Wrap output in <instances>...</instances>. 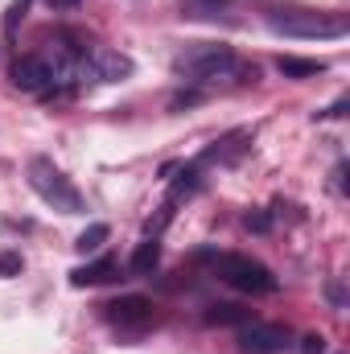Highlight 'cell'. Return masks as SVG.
I'll use <instances>...</instances> for the list:
<instances>
[{"label": "cell", "mask_w": 350, "mask_h": 354, "mask_svg": "<svg viewBox=\"0 0 350 354\" xmlns=\"http://www.w3.org/2000/svg\"><path fill=\"white\" fill-rule=\"evenodd\" d=\"M231 0H181V17H219Z\"/></svg>", "instance_id": "15"}, {"label": "cell", "mask_w": 350, "mask_h": 354, "mask_svg": "<svg viewBox=\"0 0 350 354\" xmlns=\"http://www.w3.org/2000/svg\"><path fill=\"white\" fill-rule=\"evenodd\" d=\"M87 62H91V75L99 83H124L132 75V58L120 54V50H107V46H95L87 54Z\"/></svg>", "instance_id": "7"}, {"label": "cell", "mask_w": 350, "mask_h": 354, "mask_svg": "<svg viewBox=\"0 0 350 354\" xmlns=\"http://www.w3.org/2000/svg\"><path fill=\"white\" fill-rule=\"evenodd\" d=\"M214 272H219L231 288H239V292H252V297L276 292V276H272L260 260H252V256H214Z\"/></svg>", "instance_id": "4"}, {"label": "cell", "mask_w": 350, "mask_h": 354, "mask_svg": "<svg viewBox=\"0 0 350 354\" xmlns=\"http://www.w3.org/2000/svg\"><path fill=\"white\" fill-rule=\"evenodd\" d=\"M276 71L284 79H313V75H326V62L322 58H297V54H280L276 58Z\"/></svg>", "instance_id": "11"}, {"label": "cell", "mask_w": 350, "mask_h": 354, "mask_svg": "<svg viewBox=\"0 0 350 354\" xmlns=\"http://www.w3.org/2000/svg\"><path fill=\"white\" fill-rule=\"evenodd\" d=\"M157 264H161V243H157V239H145V243L132 252V272H136V276H149Z\"/></svg>", "instance_id": "13"}, {"label": "cell", "mask_w": 350, "mask_h": 354, "mask_svg": "<svg viewBox=\"0 0 350 354\" xmlns=\"http://www.w3.org/2000/svg\"><path fill=\"white\" fill-rule=\"evenodd\" d=\"M83 0H50V8H79Z\"/></svg>", "instance_id": "21"}, {"label": "cell", "mask_w": 350, "mask_h": 354, "mask_svg": "<svg viewBox=\"0 0 350 354\" xmlns=\"http://www.w3.org/2000/svg\"><path fill=\"white\" fill-rule=\"evenodd\" d=\"M268 29L280 37H347V17L313 8H276L268 12Z\"/></svg>", "instance_id": "2"}, {"label": "cell", "mask_w": 350, "mask_h": 354, "mask_svg": "<svg viewBox=\"0 0 350 354\" xmlns=\"http://www.w3.org/2000/svg\"><path fill=\"white\" fill-rule=\"evenodd\" d=\"M235 346H239V354H284L293 346V334L276 322H248V326H239Z\"/></svg>", "instance_id": "5"}, {"label": "cell", "mask_w": 350, "mask_h": 354, "mask_svg": "<svg viewBox=\"0 0 350 354\" xmlns=\"http://www.w3.org/2000/svg\"><path fill=\"white\" fill-rule=\"evenodd\" d=\"M248 149H252V128H235V132H227L223 140H214V145L202 153V165H210V161H219V165H235V161H243Z\"/></svg>", "instance_id": "8"}, {"label": "cell", "mask_w": 350, "mask_h": 354, "mask_svg": "<svg viewBox=\"0 0 350 354\" xmlns=\"http://www.w3.org/2000/svg\"><path fill=\"white\" fill-rule=\"evenodd\" d=\"M342 177H347V165H338V169H334V181H330V185H334V194H342V189H347V185H342Z\"/></svg>", "instance_id": "19"}, {"label": "cell", "mask_w": 350, "mask_h": 354, "mask_svg": "<svg viewBox=\"0 0 350 354\" xmlns=\"http://www.w3.org/2000/svg\"><path fill=\"white\" fill-rule=\"evenodd\" d=\"M8 276H21V256L17 252H0V280Z\"/></svg>", "instance_id": "16"}, {"label": "cell", "mask_w": 350, "mask_h": 354, "mask_svg": "<svg viewBox=\"0 0 350 354\" xmlns=\"http://www.w3.org/2000/svg\"><path fill=\"white\" fill-rule=\"evenodd\" d=\"M174 71L181 79H190V83H214V79H231V75H239V83H256L260 79L256 66H243L235 58V50L219 46V41H190L174 58Z\"/></svg>", "instance_id": "1"}, {"label": "cell", "mask_w": 350, "mask_h": 354, "mask_svg": "<svg viewBox=\"0 0 350 354\" xmlns=\"http://www.w3.org/2000/svg\"><path fill=\"white\" fill-rule=\"evenodd\" d=\"M248 322H256V317H252V309L231 305V301H219V305H210V309H206V326H248Z\"/></svg>", "instance_id": "12"}, {"label": "cell", "mask_w": 350, "mask_h": 354, "mask_svg": "<svg viewBox=\"0 0 350 354\" xmlns=\"http://www.w3.org/2000/svg\"><path fill=\"white\" fill-rule=\"evenodd\" d=\"M107 235H111V231H107V223H91L87 231L75 239V248H79V252H99V248L107 243Z\"/></svg>", "instance_id": "14"}, {"label": "cell", "mask_w": 350, "mask_h": 354, "mask_svg": "<svg viewBox=\"0 0 350 354\" xmlns=\"http://www.w3.org/2000/svg\"><path fill=\"white\" fill-rule=\"evenodd\" d=\"M243 227H248V231H268V227H272V218H268V214H260V210H256V214H248V218H243Z\"/></svg>", "instance_id": "18"}, {"label": "cell", "mask_w": 350, "mask_h": 354, "mask_svg": "<svg viewBox=\"0 0 350 354\" xmlns=\"http://www.w3.org/2000/svg\"><path fill=\"white\" fill-rule=\"evenodd\" d=\"M103 309H107V322H116V326H145L153 317V301H145V297H120Z\"/></svg>", "instance_id": "9"}, {"label": "cell", "mask_w": 350, "mask_h": 354, "mask_svg": "<svg viewBox=\"0 0 350 354\" xmlns=\"http://www.w3.org/2000/svg\"><path fill=\"white\" fill-rule=\"evenodd\" d=\"M12 87L17 91H33V95L50 91L54 87V66H50V58H42V54H25V58H17V62H12Z\"/></svg>", "instance_id": "6"}, {"label": "cell", "mask_w": 350, "mask_h": 354, "mask_svg": "<svg viewBox=\"0 0 350 354\" xmlns=\"http://www.w3.org/2000/svg\"><path fill=\"white\" fill-rule=\"evenodd\" d=\"M116 276V260L111 256H99V260H91V264H79L71 272V284L75 288H87V284H103V280H111Z\"/></svg>", "instance_id": "10"}, {"label": "cell", "mask_w": 350, "mask_h": 354, "mask_svg": "<svg viewBox=\"0 0 350 354\" xmlns=\"http://www.w3.org/2000/svg\"><path fill=\"white\" fill-rule=\"evenodd\" d=\"M301 354H326V338L322 334H305L301 338Z\"/></svg>", "instance_id": "17"}, {"label": "cell", "mask_w": 350, "mask_h": 354, "mask_svg": "<svg viewBox=\"0 0 350 354\" xmlns=\"http://www.w3.org/2000/svg\"><path fill=\"white\" fill-rule=\"evenodd\" d=\"M29 185H33V194H37L46 206H54V210H62V214H83V194H79V185L62 174L54 161L33 157V161H29Z\"/></svg>", "instance_id": "3"}, {"label": "cell", "mask_w": 350, "mask_h": 354, "mask_svg": "<svg viewBox=\"0 0 350 354\" xmlns=\"http://www.w3.org/2000/svg\"><path fill=\"white\" fill-rule=\"evenodd\" d=\"M326 115H334V120H338V115H347V99H338V103H334V107H330Z\"/></svg>", "instance_id": "20"}]
</instances>
